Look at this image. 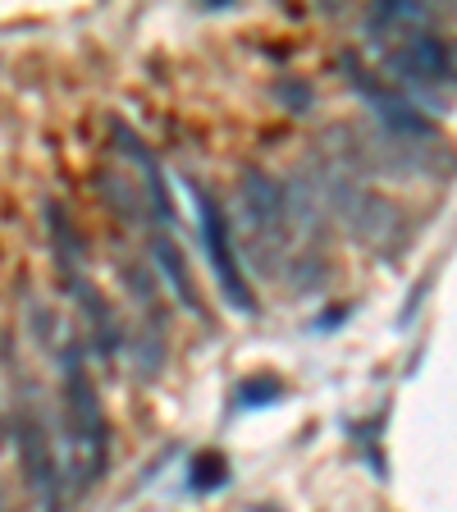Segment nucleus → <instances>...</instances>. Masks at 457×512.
I'll list each match as a JSON object with an SVG mask.
<instances>
[{
    "label": "nucleus",
    "mask_w": 457,
    "mask_h": 512,
    "mask_svg": "<svg viewBox=\"0 0 457 512\" xmlns=\"http://www.w3.org/2000/svg\"><path fill=\"white\" fill-rule=\"evenodd\" d=\"M14 444L28 476V490L37 494L42 512H60V467H55V430L46 421L42 389L14 366Z\"/></svg>",
    "instance_id": "f03ea898"
},
{
    "label": "nucleus",
    "mask_w": 457,
    "mask_h": 512,
    "mask_svg": "<svg viewBox=\"0 0 457 512\" xmlns=\"http://www.w3.org/2000/svg\"><path fill=\"white\" fill-rule=\"evenodd\" d=\"M343 69H348L352 74V87H357V92L366 96V101H371V110L375 115H380V124L389 128V133H394V138H426L430 133V124L426 119H421V110L412 106V101H407L403 96V87H384V83H375L371 74H362V69H357V60H343Z\"/></svg>",
    "instance_id": "423d86ee"
},
{
    "label": "nucleus",
    "mask_w": 457,
    "mask_h": 512,
    "mask_svg": "<svg viewBox=\"0 0 457 512\" xmlns=\"http://www.w3.org/2000/svg\"><path fill=\"white\" fill-rule=\"evenodd\" d=\"M188 192H192L197 215H202V238H206V252H211V270H215V279H220V293L229 298L234 311H256L252 284H247L243 266H238V252H234V229L224 220L220 202H215L202 183H188Z\"/></svg>",
    "instance_id": "20e7f679"
},
{
    "label": "nucleus",
    "mask_w": 457,
    "mask_h": 512,
    "mask_svg": "<svg viewBox=\"0 0 457 512\" xmlns=\"http://www.w3.org/2000/svg\"><path fill=\"white\" fill-rule=\"evenodd\" d=\"M151 252H156V266L165 270V275H170L174 293H179V298L188 302V311H197V316H202V302H197V288H192V275H188V266H183L179 247H174L170 238H151Z\"/></svg>",
    "instance_id": "1a4fd4ad"
},
{
    "label": "nucleus",
    "mask_w": 457,
    "mask_h": 512,
    "mask_svg": "<svg viewBox=\"0 0 457 512\" xmlns=\"http://www.w3.org/2000/svg\"><path fill=\"white\" fill-rule=\"evenodd\" d=\"M288 394V384L279 380V375H270V371H261V375H252V380H243L238 384V394H234V403L238 407H270V403H279V398Z\"/></svg>",
    "instance_id": "9d476101"
},
{
    "label": "nucleus",
    "mask_w": 457,
    "mask_h": 512,
    "mask_svg": "<svg viewBox=\"0 0 457 512\" xmlns=\"http://www.w3.org/2000/svg\"><path fill=\"white\" fill-rule=\"evenodd\" d=\"M384 55H389V69L398 74V83L416 87V92L439 96L453 87V51L430 28L407 37L403 46H394V51H384Z\"/></svg>",
    "instance_id": "39448f33"
},
{
    "label": "nucleus",
    "mask_w": 457,
    "mask_h": 512,
    "mask_svg": "<svg viewBox=\"0 0 457 512\" xmlns=\"http://www.w3.org/2000/svg\"><path fill=\"white\" fill-rule=\"evenodd\" d=\"M60 371H64V398H60V444H55V467H60V499H83L96 480L106 476L110 462V426L96 398V384L83 366L74 334L60 339Z\"/></svg>",
    "instance_id": "f257e3e1"
},
{
    "label": "nucleus",
    "mask_w": 457,
    "mask_h": 512,
    "mask_svg": "<svg viewBox=\"0 0 457 512\" xmlns=\"http://www.w3.org/2000/svg\"><path fill=\"white\" fill-rule=\"evenodd\" d=\"M426 28H430L426 5H375L366 14V32L375 37L380 51H394V46H403L407 37H416V32H426Z\"/></svg>",
    "instance_id": "6e6552de"
},
{
    "label": "nucleus",
    "mask_w": 457,
    "mask_h": 512,
    "mask_svg": "<svg viewBox=\"0 0 457 512\" xmlns=\"http://www.w3.org/2000/svg\"><path fill=\"white\" fill-rule=\"evenodd\" d=\"M64 279H69V288L78 293V311H83V325H87V334H92L96 352L110 362V357L119 352V343H124V330H119L115 311H110V302L101 298V288L83 275V266H69L64 270Z\"/></svg>",
    "instance_id": "0eeeda50"
},
{
    "label": "nucleus",
    "mask_w": 457,
    "mask_h": 512,
    "mask_svg": "<svg viewBox=\"0 0 457 512\" xmlns=\"http://www.w3.org/2000/svg\"><path fill=\"white\" fill-rule=\"evenodd\" d=\"M224 476H229V462L220 458V453H197L192 458V471H188V480H192V490H220L224 485Z\"/></svg>",
    "instance_id": "9b49d317"
},
{
    "label": "nucleus",
    "mask_w": 457,
    "mask_h": 512,
    "mask_svg": "<svg viewBox=\"0 0 457 512\" xmlns=\"http://www.w3.org/2000/svg\"><path fill=\"white\" fill-rule=\"evenodd\" d=\"M238 211L252 234V256L261 270H275L293 243V211H288V188L266 170H243L238 183ZM252 261V266H256Z\"/></svg>",
    "instance_id": "7ed1b4c3"
}]
</instances>
